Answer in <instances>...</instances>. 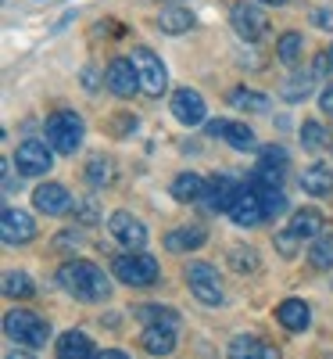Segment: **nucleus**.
Segmentation results:
<instances>
[{
  "mask_svg": "<svg viewBox=\"0 0 333 359\" xmlns=\"http://www.w3.org/2000/svg\"><path fill=\"white\" fill-rule=\"evenodd\" d=\"M57 287L72 294L76 302H108L111 280L104 277V269L90 259H72L57 269Z\"/></svg>",
  "mask_w": 333,
  "mask_h": 359,
  "instance_id": "1",
  "label": "nucleus"
},
{
  "mask_svg": "<svg viewBox=\"0 0 333 359\" xmlns=\"http://www.w3.org/2000/svg\"><path fill=\"white\" fill-rule=\"evenodd\" d=\"M43 137H47V144L54 147L57 155H76L79 147H83L86 126H83V118H79L72 108H57L54 115H47Z\"/></svg>",
  "mask_w": 333,
  "mask_h": 359,
  "instance_id": "2",
  "label": "nucleus"
},
{
  "mask_svg": "<svg viewBox=\"0 0 333 359\" xmlns=\"http://www.w3.org/2000/svg\"><path fill=\"white\" fill-rule=\"evenodd\" d=\"M111 277L115 280H122L126 287H150V284H158L162 277V266L155 255H147L143 248L140 252H122V255H115L111 259Z\"/></svg>",
  "mask_w": 333,
  "mask_h": 359,
  "instance_id": "3",
  "label": "nucleus"
},
{
  "mask_svg": "<svg viewBox=\"0 0 333 359\" xmlns=\"http://www.w3.org/2000/svg\"><path fill=\"white\" fill-rule=\"evenodd\" d=\"M4 334H8L15 345L40 348V345H47V338H50V323H47L40 313H33V309H11V313L4 316Z\"/></svg>",
  "mask_w": 333,
  "mask_h": 359,
  "instance_id": "4",
  "label": "nucleus"
},
{
  "mask_svg": "<svg viewBox=\"0 0 333 359\" xmlns=\"http://www.w3.org/2000/svg\"><path fill=\"white\" fill-rule=\"evenodd\" d=\"M187 287L201 306H222L226 302L222 284H219V269L211 262H190L187 266Z\"/></svg>",
  "mask_w": 333,
  "mask_h": 359,
  "instance_id": "5",
  "label": "nucleus"
},
{
  "mask_svg": "<svg viewBox=\"0 0 333 359\" xmlns=\"http://www.w3.org/2000/svg\"><path fill=\"white\" fill-rule=\"evenodd\" d=\"M133 65L140 72V90L147 97H162L169 90V69L162 65V57L150 47H136L133 50Z\"/></svg>",
  "mask_w": 333,
  "mask_h": 359,
  "instance_id": "6",
  "label": "nucleus"
},
{
  "mask_svg": "<svg viewBox=\"0 0 333 359\" xmlns=\"http://www.w3.org/2000/svg\"><path fill=\"white\" fill-rule=\"evenodd\" d=\"M54 165V147L40 137H29L18 144L15 151V169L18 176H47V169Z\"/></svg>",
  "mask_w": 333,
  "mask_h": 359,
  "instance_id": "7",
  "label": "nucleus"
},
{
  "mask_svg": "<svg viewBox=\"0 0 333 359\" xmlns=\"http://www.w3.org/2000/svg\"><path fill=\"white\" fill-rule=\"evenodd\" d=\"M229 22H233V29H236V36L248 40V43H258V40L269 33V18H265V11L258 8V0H240V4H233Z\"/></svg>",
  "mask_w": 333,
  "mask_h": 359,
  "instance_id": "8",
  "label": "nucleus"
},
{
  "mask_svg": "<svg viewBox=\"0 0 333 359\" xmlns=\"http://www.w3.org/2000/svg\"><path fill=\"white\" fill-rule=\"evenodd\" d=\"M108 230H111L115 241L122 248H129V252H140L147 245V226L133 212H126V208H118V212L108 216Z\"/></svg>",
  "mask_w": 333,
  "mask_h": 359,
  "instance_id": "9",
  "label": "nucleus"
},
{
  "mask_svg": "<svg viewBox=\"0 0 333 359\" xmlns=\"http://www.w3.org/2000/svg\"><path fill=\"white\" fill-rule=\"evenodd\" d=\"M229 219L236 223V226H262L269 216H265V201H262V194H258V187H240V194L233 198V205H229Z\"/></svg>",
  "mask_w": 333,
  "mask_h": 359,
  "instance_id": "10",
  "label": "nucleus"
},
{
  "mask_svg": "<svg viewBox=\"0 0 333 359\" xmlns=\"http://www.w3.org/2000/svg\"><path fill=\"white\" fill-rule=\"evenodd\" d=\"M104 86L111 90L115 97H133L140 90V72L133 65V57H115L104 72Z\"/></svg>",
  "mask_w": 333,
  "mask_h": 359,
  "instance_id": "11",
  "label": "nucleus"
},
{
  "mask_svg": "<svg viewBox=\"0 0 333 359\" xmlns=\"http://www.w3.org/2000/svg\"><path fill=\"white\" fill-rule=\"evenodd\" d=\"M169 108H172V115H176V123H183V126H201L204 115H208L204 97L197 94V90H190V86L176 90L172 101H169Z\"/></svg>",
  "mask_w": 333,
  "mask_h": 359,
  "instance_id": "12",
  "label": "nucleus"
},
{
  "mask_svg": "<svg viewBox=\"0 0 333 359\" xmlns=\"http://www.w3.org/2000/svg\"><path fill=\"white\" fill-rule=\"evenodd\" d=\"M208 137H222L233 151H255L258 147V137L248 123H226V118H211V123L204 126Z\"/></svg>",
  "mask_w": 333,
  "mask_h": 359,
  "instance_id": "13",
  "label": "nucleus"
},
{
  "mask_svg": "<svg viewBox=\"0 0 333 359\" xmlns=\"http://www.w3.org/2000/svg\"><path fill=\"white\" fill-rule=\"evenodd\" d=\"M0 233H4V245H29L36 237V223L29 212H22V208H4Z\"/></svg>",
  "mask_w": 333,
  "mask_h": 359,
  "instance_id": "14",
  "label": "nucleus"
},
{
  "mask_svg": "<svg viewBox=\"0 0 333 359\" xmlns=\"http://www.w3.org/2000/svg\"><path fill=\"white\" fill-rule=\"evenodd\" d=\"M236 194H240L236 176H229V172L211 176V180H208V191H204V205H208V212H229V205H233V198H236Z\"/></svg>",
  "mask_w": 333,
  "mask_h": 359,
  "instance_id": "15",
  "label": "nucleus"
},
{
  "mask_svg": "<svg viewBox=\"0 0 333 359\" xmlns=\"http://www.w3.org/2000/svg\"><path fill=\"white\" fill-rule=\"evenodd\" d=\"M33 205L43 216H65V212H72V194L62 184H40L33 191Z\"/></svg>",
  "mask_w": 333,
  "mask_h": 359,
  "instance_id": "16",
  "label": "nucleus"
},
{
  "mask_svg": "<svg viewBox=\"0 0 333 359\" xmlns=\"http://www.w3.org/2000/svg\"><path fill=\"white\" fill-rule=\"evenodd\" d=\"M229 359H280V348L276 345H269L265 338L258 334H236L226 348Z\"/></svg>",
  "mask_w": 333,
  "mask_h": 359,
  "instance_id": "17",
  "label": "nucleus"
},
{
  "mask_svg": "<svg viewBox=\"0 0 333 359\" xmlns=\"http://www.w3.org/2000/svg\"><path fill=\"white\" fill-rule=\"evenodd\" d=\"M276 320H280L283 331L301 334V331L312 327V309H309V302H301V298H283V302L276 306Z\"/></svg>",
  "mask_w": 333,
  "mask_h": 359,
  "instance_id": "18",
  "label": "nucleus"
},
{
  "mask_svg": "<svg viewBox=\"0 0 333 359\" xmlns=\"http://www.w3.org/2000/svg\"><path fill=\"white\" fill-rule=\"evenodd\" d=\"M140 348L147 355H172L176 352V327L169 323H147L140 334Z\"/></svg>",
  "mask_w": 333,
  "mask_h": 359,
  "instance_id": "19",
  "label": "nucleus"
},
{
  "mask_svg": "<svg viewBox=\"0 0 333 359\" xmlns=\"http://www.w3.org/2000/svg\"><path fill=\"white\" fill-rule=\"evenodd\" d=\"M208 241V230L201 223H190V226H176L165 233V248L176 252V255H183V252H197L201 245Z\"/></svg>",
  "mask_w": 333,
  "mask_h": 359,
  "instance_id": "20",
  "label": "nucleus"
},
{
  "mask_svg": "<svg viewBox=\"0 0 333 359\" xmlns=\"http://www.w3.org/2000/svg\"><path fill=\"white\" fill-rule=\"evenodd\" d=\"M57 359H97V348L86 331H65L57 338Z\"/></svg>",
  "mask_w": 333,
  "mask_h": 359,
  "instance_id": "21",
  "label": "nucleus"
},
{
  "mask_svg": "<svg viewBox=\"0 0 333 359\" xmlns=\"http://www.w3.org/2000/svg\"><path fill=\"white\" fill-rule=\"evenodd\" d=\"M204 191H208V180H201L197 172H179V176L172 180V187H169V194H172L176 201H183V205L204 201Z\"/></svg>",
  "mask_w": 333,
  "mask_h": 359,
  "instance_id": "22",
  "label": "nucleus"
},
{
  "mask_svg": "<svg viewBox=\"0 0 333 359\" xmlns=\"http://www.w3.org/2000/svg\"><path fill=\"white\" fill-rule=\"evenodd\" d=\"M287 230L297 233L301 241H316V237L326 230V219H323L319 208H297V212L290 216V226Z\"/></svg>",
  "mask_w": 333,
  "mask_h": 359,
  "instance_id": "23",
  "label": "nucleus"
},
{
  "mask_svg": "<svg viewBox=\"0 0 333 359\" xmlns=\"http://www.w3.org/2000/svg\"><path fill=\"white\" fill-rule=\"evenodd\" d=\"M301 187H305V194H312V198H333V169L326 162L309 165L305 176H301Z\"/></svg>",
  "mask_w": 333,
  "mask_h": 359,
  "instance_id": "24",
  "label": "nucleus"
},
{
  "mask_svg": "<svg viewBox=\"0 0 333 359\" xmlns=\"http://www.w3.org/2000/svg\"><path fill=\"white\" fill-rule=\"evenodd\" d=\"M158 29H162V33H169V36L190 33V29H194V15L187 8H165L158 15Z\"/></svg>",
  "mask_w": 333,
  "mask_h": 359,
  "instance_id": "25",
  "label": "nucleus"
},
{
  "mask_svg": "<svg viewBox=\"0 0 333 359\" xmlns=\"http://www.w3.org/2000/svg\"><path fill=\"white\" fill-rule=\"evenodd\" d=\"M115 180V165H111V158H104V155H94L86 162V184L90 187H97V191H104L108 184Z\"/></svg>",
  "mask_w": 333,
  "mask_h": 359,
  "instance_id": "26",
  "label": "nucleus"
},
{
  "mask_svg": "<svg viewBox=\"0 0 333 359\" xmlns=\"http://www.w3.org/2000/svg\"><path fill=\"white\" fill-rule=\"evenodd\" d=\"M312 72H294L283 86H280V97L283 101H290V104H297V101H305L309 94H312Z\"/></svg>",
  "mask_w": 333,
  "mask_h": 359,
  "instance_id": "27",
  "label": "nucleus"
},
{
  "mask_svg": "<svg viewBox=\"0 0 333 359\" xmlns=\"http://www.w3.org/2000/svg\"><path fill=\"white\" fill-rule=\"evenodd\" d=\"M309 262H312L316 269H333V230H323L316 241H312Z\"/></svg>",
  "mask_w": 333,
  "mask_h": 359,
  "instance_id": "28",
  "label": "nucleus"
},
{
  "mask_svg": "<svg viewBox=\"0 0 333 359\" xmlns=\"http://www.w3.org/2000/svg\"><path fill=\"white\" fill-rule=\"evenodd\" d=\"M136 320L147 327V323H169V327H179V313L172 306H158V302H150V306H136Z\"/></svg>",
  "mask_w": 333,
  "mask_h": 359,
  "instance_id": "29",
  "label": "nucleus"
},
{
  "mask_svg": "<svg viewBox=\"0 0 333 359\" xmlns=\"http://www.w3.org/2000/svg\"><path fill=\"white\" fill-rule=\"evenodd\" d=\"M301 54H305V40H301V33H283L276 40V57L283 65H297Z\"/></svg>",
  "mask_w": 333,
  "mask_h": 359,
  "instance_id": "30",
  "label": "nucleus"
},
{
  "mask_svg": "<svg viewBox=\"0 0 333 359\" xmlns=\"http://www.w3.org/2000/svg\"><path fill=\"white\" fill-rule=\"evenodd\" d=\"M4 294L8 298H33L36 284L29 280V273H22V269H8L4 273Z\"/></svg>",
  "mask_w": 333,
  "mask_h": 359,
  "instance_id": "31",
  "label": "nucleus"
},
{
  "mask_svg": "<svg viewBox=\"0 0 333 359\" xmlns=\"http://www.w3.org/2000/svg\"><path fill=\"white\" fill-rule=\"evenodd\" d=\"M229 104H233V108H244V111H265V108H269V97L258 94V90L236 86L233 94H229Z\"/></svg>",
  "mask_w": 333,
  "mask_h": 359,
  "instance_id": "32",
  "label": "nucleus"
},
{
  "mask_svg": "<svg viewBox=\"0 0 333 359\" xmlns=\"http://www.w3.org/2000/svg\"><path fill=\"white\" fill-rule=\"evenodd\" d=\"M251 187H255V184H251ZM258 194H262V201H265V216H269V219H276V216L287 212V194H283L280 187H258Z\"/></svg>",
  "mask_w": 333,
  "mask_h": 359,
  "instance_id": "33",
  "label": "nucleus"
},
{
  "mask_svg": "<svg viewBox=\"0 0 333 359\" xmlns=\"http://www.w3.org/2000/svg\"><path fill=\"white\" fill-rule=\"evenodd\" d=\"M72 212H76V223H97L101 219V205H97V198L94 194H86V198H79L76 205H72Z\"/></svg>",
  "mask_w": 333,
  "mask_h": 359,
  "instance_id": "34",
  "label": "nucleus"
},
{
  "mask_svg": "<svg viewBox=\"0 0 333 359\" xmlns=\"http://www.w3.org/2000/svg\"><path fill=\"white\" fill-rule=\"evenodd\" d=\"M301 144H305V151H323L326 147V130H323V123H309L301 126Z\"/></svg>",
  "mask_w": 333,
  "mask_h": 359,
  "instance_id": "35",
  "label": "nucleus"
},
{
  "mask_svg": "<svg viewBox=\"0 0 333 359\" xmlns=\"http://www.w3.org/2000/svg\"><path fill=\"white\" fill-rule=\"evenodd\" d=\"M229 262H233V269H236V273H248V269H251V273H255V269H258V255H255V248H229Z\"/></svg>",
  "mask_w": 333,
  "mask_h": 359,
  "instance_id": "36",
  "label": "nucleus"
},
{
  "mask_svg": "<svg viewBox=\"0 0 333 359\" xmlns=\"http://www.w3.org/2000/svg\"><path fill=\"white\" fill-rule=\"evenodd\" d=\"M297 241H301V237H297V233H290V230H280L276 237H272V245L280 248V255H283V259H290V255L297 252Z\"/></svg>",
  "mask_w": 333,
  "mask_h": 359,
  "instance_id": "37",
  "label": "nucleus"
},
{
  "mask_svg": "<svg viewBox=\"0 0 333 359\" xmlns=\"http://www.w3.org/2000/svg\"><path fill=\"white\" fill-rule=\"evenodd\" d=\"M258 162H269V165H287V151L280 144H269V147H262L258 151Z\"/></svg>",
  "mask_w": 333,
  "mask_h": 359,
  "instance_id": "38",
  "label": "nucleus"
},
{
  "mask_svg": "<svg viewBox=\"0 0 333 359\" xmlns=\"http://www.w3.org/2000/svg\"><path fill=\"white\" fill-rule=\"evenodd\" d=\"M312 25L333 33V8H316V11H312Z\"/></svg>",
  "mask_w": 333,
  "mask_h": 359,
  "instance_id": "39",
  "label": "nucleus"
},
{
  "mask_svg": "<svg viewBox=\"0 0 333 359\" xmlns=\"http://www.w3.org/2000/svg\"><path fill=\"white\" fill-rule=\"evenodd\" d=\"M330 69H333V62H330V54L323 50V54L316 57V62H312V76H316V79H323V76H330Z\"/></svg>",
  "mask_w": 333,
  "mask_h": 359,
  "instance_id": "40",
  "label": "nucleus"
},
{
  "mask_svg": "<svg viewBox=\"0 0 333 359\" xmlns=\"http://www.w3.org/2000/svg\"><path fill=\"white\" fill-rule=\"evenodd\" d=\"M319 108H323V115H333V83L319 94Z\"/></svg>",
  "mask_w": 333,
  "mask_h": 359,
  "instance_id": "41",
  "label": "nucleus"
},
{
  "mask_svg": "<svg viewBox=\"0 0 333 359\" xmlns=\"http://www.w3.org/2000/svg\"><path fill=\"white\" fill-rule=\"evenodd\" d=\"M8 359H36V355L29 352V345H18V348H11V352H8Z\"/></svg>",
  "mask_w": 333,
  "mask_h": 359,
  "instance_id": "42",
  "label": "nucleus"
},
{
  "mask_svg": "<svg viewBox=\"0 0 333 359\" xmlns=\"http://www.w3.org/2000/svg\"><path fill=\"white\" fill-rule=\"evenodd\" d=\"M97 359H129L122 348H104V352H97Z\"/></svg>",
  "mask_w": 333,
  "mask_h": 359,
  "instance_id": "43",
  "label": "nucleus"
},
{
  "mask_svg": "<svg viewBox=\"0 0 333 359\" xmlns=\"http://www.w3.org/2000/svg\"><path fill=\"white\" fill-rule=\"evenodd\" d=\"M83 86H86V90H97V76H94V69H83Z\"/></svg>",
  "mask_w": 333,
  "mask_h": 359,
  "instance_id": "44",
  "label": "nucleus"
},
{
  "mask_svg": "<svg viewBox=\"0 0 333 359\" xmlns=\"http://www.w3.org/2000/svg\"><path fill=\"white\" fill-rule=\"evenodd\" d=\"M258 4H269V8H283L287 0H258Z\"/></svg>",
  "mask_w": 333,
  "mask_h": 359,
  "instance_id": "45",
  "label": "nucleus"
},
{
  "mask_svg": "<svg viewBox=\"0 0 333 359\" xmlns=\"http://www.w3.org/2000/svg\"><path fill=\"white\" fill-rule=\"evenodd\" d=\"M326 54H330V62H333V47H326Z\"/></svg>",
  "mask_w": 333,
  "mask_h": 359,
  "instance_id": "46",
  "label": "nucleus"
}]
</instances>
